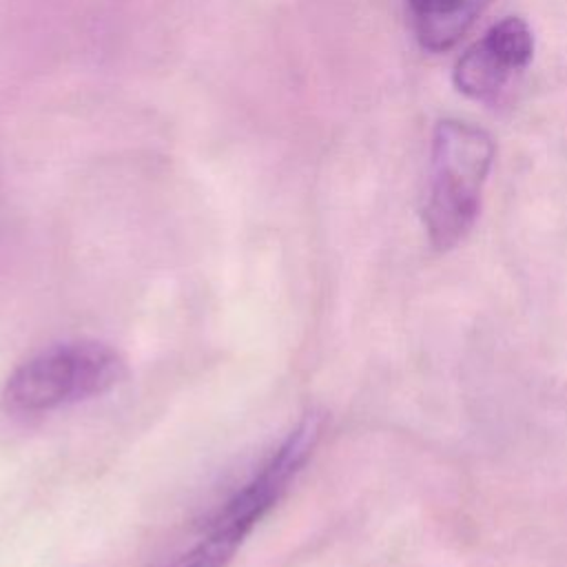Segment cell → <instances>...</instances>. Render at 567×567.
I'll list each match as a JSON object with an SVG mask.
<instances>
[{
	"instance_id": "obj_1",
	"label": "cell",
	"mask_w": 567,
	"mask_h": 567,
	"mask_svg": "<svg viewBox=\"0 0 567 567\" xmlns=\"http://www.w3.org/2000/svg\"><path fill=\"white\" fill-rule=\"evenodd\" d=\"M494 162V140L463 120H441L430 146L423 226L434 250L454 248L472 230L485 179Z\"/></svg>"
},
{
	"instance_id": "obj_2",
	"label": "cell",
	"mask_w": 567,
	"mask_h": 567,
	"mask_svg": "<svg viewBox=\"0 0 567 567\" xmlns=\"http://www.w3.org/2000/svg\"><path fill=\"white\" fill-rule=\"evenodd\" d=\"M126 377L124 357L109 343L75 339L49 346L20 363L4 381L7 414L35 416L106 394Z\"/></svg>"
},
{
	"instance_id": "obj_3",
	"label": "cell",
	"mask_w": 567,
	"mask_h": 567,
	"mask_svg": "<svg viewBox=\"0 0 567 567\" xmlns=\"http://www.w3.org/2000/svg\"><path fill=\"white\" fill-rule=\"evenodd\" d=\"M321 434V416L308 414L264 461V465L217 509L206 534L188 549L199 567H226L244 538L281 498L310 458Z\"/></svg>"
},
{
	"instance_id": "obj_4",
	"label": "cell",
	"mask_w": 567,
	"mask_h": 567,
	"mask_svg": "<svg viewBox=\"0 0 567 567\" xmlns=\"http://www.w3.org/2000/svg\"><path fill=\"white\" fill-rule=\"evenodd\" d=\"M534 33L518 16L489 27L454 64L452 80L458 93L476 102H496L529 66Z\"/></svg>"
},
{
	"instance_id": "obj_5",
	"label": "cell",
	"mask_w": 567,
	"mask_h": 567,
	"mask_svg": "<svg viewBox=\"0 0 567 567\" xmlns=\"http://www.w3.org/2000/svg\"><path fill=\"white\" fill-rule=\"evenodd\" d=\"M492 0H405L416 42L432 53L452 49Z\"/></svg>"
}]
</instances>
